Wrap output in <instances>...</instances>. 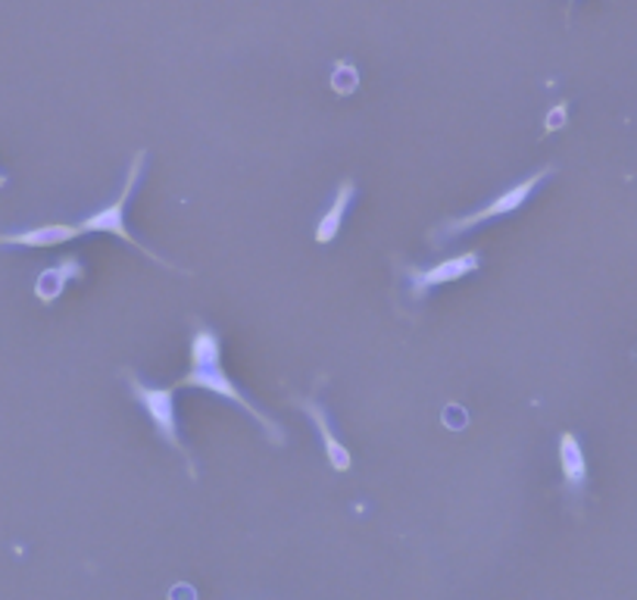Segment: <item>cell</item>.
<instances>
[{"label": "cell", "instance_id": "7", "mask_svg": "<svg viewBox=\"0 0 637 600\" xmlns=\"http://www.w3.org/2000/svg\"><path fill=\"white\" fill-rule=\"evenodd\" d=\"M559 469H562V488L566 495H572L581 500L584 495V485H588V460H584V451L572 432H562L559 435Z\"/></svg>", "mask_w": 637, "mask_h": 600}, {"label": "cell", "instance_id": "2", "mask_svg": "<svg viewBox=\"0 0 637 600\" xmlns=\"http://www.w3.org/2000/svg\"><path fill=\"white\" fill-rule=\"evenodd\" d=\"M144 163H147V151H135V157H132V163H128V176H125V185H122L120 198L113 200L110 207H103L100 213H91L88 220H81L79 229H81V235H85V232H110V235H116V238H122L125 244H132V247L141 251V254H147L150 260H157L159 266L176 269L169 260H159L154 251H144L138 241L128 235V229H125V207H128V200H132L135 188H138L141 173H144Z\"/></svg>", "mask_w": 637, "mask_h": 600}, {"label": "cell", "instance_id": "3", "mask_svg": "<svg viewBox=\"0 0 637 600\" xmlns=\"http://www.w3.org/2000/svg\"><path fill=\"white\" fill-rule=\"evenodd\" d=\"M122 379L128 385V391H132V398L138 400L141 407L147 410V416L154 422V429H157V435L166 444H172V451H179L181 457L188 460V473H191V479H194V460H191V454L185 451V444L179 438V420H176V400H172V388H154V385H144V381L132 373V369H125L122 373Z\"/></svg>", "mask_w": 637, "mask_h": 600}, {"label": "cell", "instance_id": "11", "mask_svg": "<svg viewBox=\"0 0 637 600\" xmlns=\"http://www.w3.org/2000/svg\"><path fill=\"white\" fill-rule=\"evenodd\" d=\"M359 85V73L354 63H335V73H332V88H335V95H354Z\"/></svg>", "mask_w": 637, "mask_h": 600}, {"label": "cell", "instance_id": "13", "mask_svg": "<svg viewBox=\"0 0 637 600\" xmlns=\"http://www.w3.org/2000/svg\"><path fill=\"white\" fill-rule=\"evenodd\" d=\"M3 185H7V176H0V188H3Z\"/></svg>", "mask_w": 637, "mask_h": 600}, {"label": "cell", "instance_id": "8", "mask_svg": "<svg viewBox=\"0 0 637 600\" xmlns=\"http://www.w3.org/2000/svg\"><path fill=\"white\" fill-rule=\"evenodd\" d=\"M298 407L313 420V425H316L318 438H322V447H325V457L332 463V469H335V473H347L350 463H354L350 460V451L335 438V432H332V425H328V416H325L322 403H316L313 398H298Z\"/></svg>", "mask_w": 637, "mask_h": 600}, {"label": "cell", "instance_id": "9", "mask_svg": "<svg viewBox=\"0 0 637 600\" xmlns=\"http://www.w3.org/2000/svg\"><path fill=\"white\" fill-rule=\"evenodd\" d=\"M69 279H85V266H81L79 257H63L54 269H44L38 281H35V298L41 303H54L63 295Z\"/></svg>", "mask_w": 637, "mask_h": 600}, {"label": "cell", "instance_id": "4", "mask_svg": "<svg viewBox=\"0 0 637 600\" xmlns=\"http://www.w3.org/2000/svg\"><path fill=\"white\" fill-rule=\"evenodd\" d=\"M547 176H554V166H547V169H540V173H535V176L522 179L518 185H513V188H506L503 195H498V198L491 200L488 207H481L478 213H469V216H459V220L444 222L438 232L432 235V241L457 238V235H462V232H469V229H476V225H481V222L498 220V216H506V213H513V210H518V207H522L525 200L532 198V191H535V188H538L540 181L547 179Z\"/></svg>", "mask_w": 637, "mask_h": 600}, {"label": "cell", "instance_id": "14", "mask_svg": "<svg viewBox=\"0 0 637 600\" xmlns=\"http://www.w3.org/2000/svg\"><path fill=\"white\" fill-rule=\"evenodd\" d=\"M572 3H575V0H569V10H572Z\"/></svg>", "mask_w": 637, "mask_h": 600}, {"label": "cell", "instance_id": "1", "mask_svg": "<svg viewBox=\"0 0 637 600\" xmlns=\"http://www.w3.org/2000/svg\"><path fill=\"white\" fill-rule=\"evenodd\" d=\"M179 388H203V391H213L220 398L232 400L235 407H241L244 413H250L262 425V432L269 435V441L276 447L284 444V432H281L279 422L272 420V416H266V413H259L257 407L250 403V398L241 391L235 381L225 376L220 360V335L210 325H203V322H194V335H191V373L179 381Z\"/></svg>", "mask_w": 637, "mask_h": 600}, {"label": "cell", "instance_id": "6", "mask_svg": "<svg viewBox=\"0 0 637 600\" xmlns=\"http://www.w3.org/2000/svg\"><path fill=\"white\" fill-rule=\"evenodd\" d=\"M79 235V225L47 222V225H32L25 232L0 235V247H32V251H44V247H57V244H66V241H76Z\"/></svg>", "mask_w": 637, "mask_h": 600}, {"label": "cell", "instance_id": "10", "mask_svg": "<svg viewBox=\"0 0 637 600\" xmlns=\"http://www.w3.org/2000/svg\"><path fill=\"white\" fill-rule=\"evenodd\" d=\"M354 198H357V185H354V179H344L338 185V195L332 200V207L318 216L316 225L318 244H332V241L338 238L340 225H344V213H347V207H350V200Z\"/></svg>", "mask_w": 637, "mask_h": 600}, {"label": "cell", "instance_id": "5", "mask_svg": "<svg viewBox=\"0 0 637 600\" xmlns=\"http://www.w3.org/2000/svg\"><path fill=\"white\" fill-rule=\"evenodd\" d=\"M478 254L476 251H466L459 257H450V260L438 263V266H428V269H406V279H410V295L416 300H425V295L438 285H447V281H459L462 276L476 273L478 269Z\"/></svg>", "mask_w": 637, "mask_h": 600}, {"label": "cell", "instance_id": "12", "mask_svg": "<svg viewBox=\"0 0 637 600\" xmlns=\"http://www.w3.org/2000/svg\"><path fill=\"white\" fill-rule=\"evenodd\" d=\"M562 116H566V103H559L557 110L550 113V120H547V129L554 132V129H559V122H562Z\"/></svg>", "mask_w": 637, "mask_h": 600}]
</instances>
